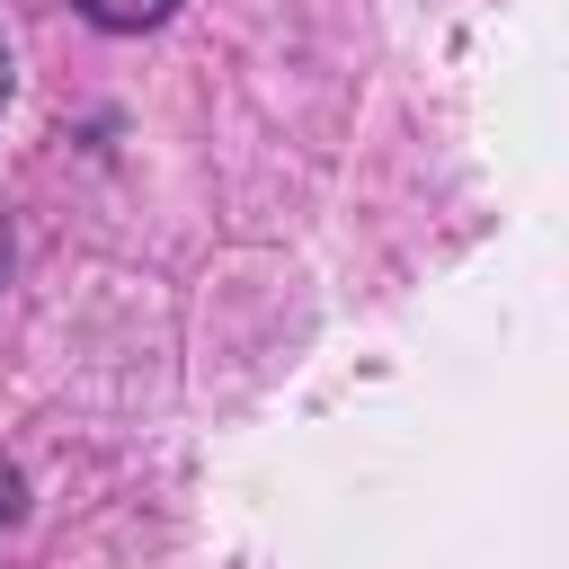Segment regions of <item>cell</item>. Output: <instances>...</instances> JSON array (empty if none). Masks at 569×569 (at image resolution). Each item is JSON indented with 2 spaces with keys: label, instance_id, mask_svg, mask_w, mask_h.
<instances>
[{
  "label": "cell",
  "instance_id": "obj_1",
  "mask_svg": "<svg viewBox=\"0 0 569 569\" xmlns=\"http://www.w3.org/2000/svg\"><path fill=\"white\" fill-rule=\"evenodd\" d=\"M178 0H80V18H98V27H116V36H142V27H160Z\"/></svg>",
  "mask_w": 569,
  "mask_h": 569
},
{
  "label": "cell",
  "instance_id": "obj_2",
  "mask_svg": "<svg viewBox=\"0 0 569 569\" xmlns=\"http://www.w3.org/2000/svg\"><path fill=\"white\" fill-rule=\"evenodd\" d=\"M27 516V480H18V462H0V533Z\"/></svg>",
  "mask_w": 569,
  "mask_h": 569
},
{
  "label": "cell",
  "instance_id": "obj_3",
  "mask_svg": "<svg viewBox=\"0 0 569 569\" xmlns=\"http://www.w3.org/2000/svg\"><path fill=\"white\" fill-rule=\"evenodd\" d=\"M0 276H9V222H0Z\"/></svg>",
  "mask_w": 569,
  "mask_h": 569
},
{
  "label": "cell",
  "instance_id": "obj_4",
  "mask_svg": "<svg viewBox=\"0 0 569 569\" xmlns=\"http://www.w3.org/2000/svg\"><path fill=\"white\" fill-rule=\"evenodd\" d=\"M0 98H9V53H0Z\"/></svg>",
  "mask_w": 569,
  "mask_h": 569
}]
</instances>
